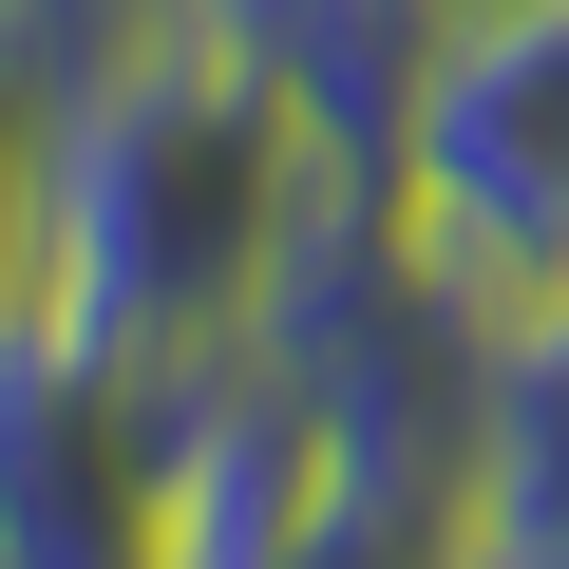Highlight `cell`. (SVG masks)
I'll list each match as a JSON object with an SVG mask.
<instances>
[{
  "instance_id": "3957f363",
  "label": "cell",
  "mask_w": 569,
  "mask_h": 569,
  "mask_svg": "<svg viewBox=\"0 0 569 569\" xmlns=\"http://www.w3.org/2000/svg\"><path fill=\"white\" fill-rule=\"evenodd\" d=\"M171 380L58 323L0 342V569H171Z\"/></svg>"
},
{
  "instance_id": "277c9868",
  "label": "cell",
  "mask_w": 569,
  "mask_h": 569,
  "mask_svg": "<svg viewBox=\"0 0 569 569\" xmlns=\"http://www.w3.org/2000/svg\"><path fill=\"white\" fill-rule=\"evenodd\" d=\"M228 39L266 58V96L305 114V152L342 190H399L418 152V96L456 58V0H228Z\"/></svg>"
},
{
  "instance_id": "5b68a950",
  "label": "cell",
  "mask_w": 569,
  "mask_h": 569,
  "mask_svg": "<svg viewBox=\"0 0 569 569\" xmlns=\"http://www.w3.org/2000/svg\"><path fill=\"white\" fill-rule=\"evenodd\" d=\"M475 569H569V305L493 342L475 380Z\"/></svg>"
},
{
  "instance_id": "7a4b0ae2",
  "label": "cell",
  "mask_w": 569,
  "mask_h": 569,
  "mask_svg": "<svg viewBox=\"0 0 569 569\" xmlns=\"http://www.w3.org/2000/svg\"><path fill=\"white\" fill-rule=\"evenodd\" d=\"M399 247L475 342L569 305V0L456 20V58L418 96V152H399Z\"/></svg>"
},
{
  "instance_id": "52a82bcc",
  "label": "cell",
  "mask_w": 569,
  "mask_h": 569,
  "mask_svg": "<svg viewBox=\"0 0 569 569\" xmlns=\"http://www.w3.org/2000/svg\"><path fill=\"white\" fill-rule=\"evenodd\" d=\"M456 20H512V0H456Z\"/></svg>"
},
{
  "instance_id": "6da1fadb",
  "label": "cell",
  "mask_w": 569,
  "mask_h": 569,
  "mask_svg": "<svg viewBox=\"0 0 569 569\" xmlns=\"http://www.w3.org/2000/svg\"><path fill=\"white\" fill-rule=\"evenodd\" d=\"M323 152L228 39V0L171 39H114L39 77V323L96 361H209L284 305V266L323 228Z\"/></svg>"
},
{
  "instance_id": "8992f818",
  "label": "cell",
  "mask_w": 569,
  "mask_h": 569,
  "mask_svg": "<svg viewBox=\"0 0 569 569\" xmlns=\"http://www.w3.org/2000/svg\"><path fill=\"white\" fill-rule=\"evenodd\" d=\"M39 323V58H0V342Z\"/></svg>"
}]
</instances>
